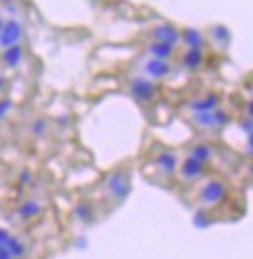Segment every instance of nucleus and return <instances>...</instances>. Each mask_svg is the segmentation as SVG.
Returning a JSON list of instances; mask_svg holds the SVG:
<instances>
[{
  "label": "nucleus",
  "instance_id": "obj_11",
  "mask_svg": "<svg viewBox=\"0 0 253 259\" xmlns=\"http://www.w3.org/2000/svg\"><path fill=\"white\" fill-rule=\"evenodd\" d=\"M155 163L168 176H172L178 170V157H176L174 151H162V153H159L157 159H155Z\"/></svg>",
  "mask_w": 253,
  "mask_h": 259
},
{
  "label": "nucleus",
  "instance_id": "obj_7",
  "mask_svg": "<svg viewBox=\"0 0 253 259\" xmlns=\"http://www.w3.org/2000/svg\"><path fill=\"white\" fill-rule=\"evenodd\" d=\"M151 35L155 41H161V43H168L172 47H176V43L182 41V33L170 24H161L157 27L151 29Z\"/></svg>",
  "mask_w": 253,
  "mask_h": 259
},
{
  "label": "nucleus",
  "instance_id": "obj_20",
  "mask_svg": "<svg viewBox=\"0 0 253 259\" xmlns=\"http://www.w3.org/2000/svg\"><path fill=\"white\" fill-rule=\"evenodd\" d=\"M250 114L253 116V103H250Z\"/></svg>",
  "mask_w": 253,
  "mask_h": 259
},
{
  "label": "nucleus",
  "instance_id": "obj_12",
  "mask_svg": "<svg viewBox=\"0 0 253 259\" xmlns=\"http://www.w3.org/2000/svg\"><path fill=\"white\" fill-rule=\"evenodd\" d=\"M187 157H191V159L207 165L209 161L215 157V151H213V147L209 143H195V145H191L187 149Z\"/></svg>",
  "mask_w": 253,
  "mask_h": 259
},
{
  "label": "nucleus",
  "instance_id": "obj_18",
  "mask_svg": "<svg viewBox=\"0 0 253 259\" xmlns=\"http://www.w3.org/2000/svg\"><path fill=\"white\" fill-rule=\"evenodd\" d=\"M45 130H46V122H45V120H37V122H35V126H33V132H35V136L43 134Z\"/></svg>",
  "mask_w": 253,
  "mask_h": 259
},
{
  "label": "nucleus",
  "instance_id": "obj_15",
  "mask_svg": "<svg viewBox=\"0 0 253 259\" xmlns=\"http://www.w3.org/2000/svg\"><path fill=\"white\" fill-rule=\"evenodd\" d=\"M182 64L187 70H199L203 66V50L197 48H187L182 56Z\"/></svg>",
  "mask_w": 253,
  "mask_h": 259
},
{
  "label": "nucleus",
  "instance_id": "obj_21",
  "mask_svg": "<svg viewBox=\"0 0 253 259\" xmlns=\"http://www.w3.org/2000/svg\"><path fill=\"white\" fill-rule=\"evenodd\" d=\"M2 25H4V20H2V18H0V31H2Z\"/></svg>",
  "mask_w": 253,
  "mask_h": 259
},
{
  "label": "nucleus",
  "instance_id": "obj_2",
  "mask_svg": "<svg viewBox=\"0 0 253 259\" xmlns=\"http://www.w3.org/2000/svg\"><path fill=\"white\" fill-rule=\"evenodd\" d=\"M228 112L220 107L207 111V112H197L195 116L191 118V122L197 126V128H203V130H215V128H224L228 124Z\"/></svg>",
  "mask_w": 253,
  "mask_h": 259
},
{
  "label": "nucleus",
  "instance_id": "obj_5",
  "mask_svg": "<svg viewBox=\"0 0 253 259\" xmlns=\"http://www.w3.org/2000/svg\"><path fill=\"white\" fill-rule=\"evenodd\" d=\"M141 70L145 74V77L153 79V81H161V79H166L170 75V64L168 60H161V58H155V56H149L147 60H143L141 64Z\"/></svg>",
  "mask_w": 253,
  "mask_h": 259
},
{
  "label": "nucleus",
  "instance_id": "obj_9",
  "mask_svg": "<svg viewBox=\"0 0 253 259\" xmlns=\"http://www.w3.org/2000/svg\"><path fill=\"white\" fill-rule=\"evenodd\" d=\"M23 58H25V47H23L22 43H20V45H14V47L4 48V50H2V56H0L2 66H4L6 70L18 68L23 62Z\"/></svg>",
  "mask_w": 253,
  "mask_h": 259
},
{
  "label": "nucleus",
  "instance_id": "obj_6",
  "mask_svg": "<svg viewBox=\"0 0 253 259\" xmlns=\"http://www.w3.org/2000/svg\"><path fill=\"white\" fill-rule=\"evenodd\" d=\"M107 189L110 191V195L114 199H124L130 191V178L126 172H116L112 176H108L107 180Z\"/></svg>",
  "mask_w": 253,
  "mask_h": 259
},
{
  "label": "nucleus",
  "instance_id": "obj_16",
  "mask_svg": "<svg viewBox=\"0 0 253 259\" xmlns=\"http://www.w3.org/2000/svg\"><path fill=\"white\" fill-rule=\"evenodd\" d=\"M182 41H184V45L187 48H197V50H201L203 45H205V39L197 29H184L182 31Z\"/></svg>",
  "mask_w": 253,
  "mask_h": 259
},
{
  "label": "nucleus",
  "instance_id": "obj_17",
  "mask_svg": "<svg viewBox=\"0 0 253 259\" xmlns=\"http://www.w3.org/2000/svg\"><path fill=\"white\" fill-rule=\"evenodd\" d=\"M10 107H12V103L8 99H0V118L10 112Z\"/></svg>",
  "mask_w": 253,
  "mask_h": 259
},
{
  "label": "nucleus",
  "instance_id": "obj_13",
  "mask_svg": "<svg viewBox=\"0 0 253 259\" xmlns=\"http://www.w3.org/2000/svg\"><path fill=\"white\" fill-rule=\"evenodd\" d=\"M147 52H149L151 56H155V58L170 60V58L174 56V52H176V47H172V45H168V43H161V41H153V43H149Z\"/></svg>",
  "mask_w": 253,
  "mask_h": 259
},
{
  "label": "nucleus",
  "instance_id": "obj_4",
  "mask_svg": "<svg viewBox=\"0 0 253 259\" xmlns=\"http://www.w3.org/2000/svg\"><path fill=\"white\" fill-rule=\"evenodd\" d=\"M224 197H226V184L220 182V180H209L199 191V201L207 207L220 203Z\"/></svg>",
  "mask_w": 253,
  "mask_h": 259
},
{
  "label": "nucleus",
  "instance_id": "obj_8",
  "mask_svg": "<svg viewBox=\"0 0 253 259\" xmlns=\"http://www.w3.org/2000/svg\"><path fill=\"white\" fill-rule=\"evenodd\" d=\"M203 176H205V165L191 157H185V161L180 166V178L185 182H195Z\"/></svg>",
  "mask_w": 253,
  "mask_h": 259
},
{
  "label": "nucleus",
  "instance_id": "obj_3",
  "mask_svg": "<svg viewBox=\"0 0 253 259\" xmlns=\"http://www.w3.org/2000/svg\"><path fill=\"white\" fill-rule=\"evenodd\" d=\"M130 93L134 99H138L139 103H151L157 97V85L153 79H149L145 75H138L130 81Z\"/></svg>",
  "mask_w": 253,
  "mask_h": 259
},
{
  "label": "nucleus",
  "instance_id": "obj_1",
  "mask_svg": "<svg viewBox=\"0 0 253 259\" xmlns=\"http://www.w3.org/2000/svg\"><path fill=\"white\" fill-rule=\"evenodd\" d=\"M23 37H25V27L16 16L4 20L2 31H0V48L2 50L8 47H14V45H20Z\"/></svg>",
  "mask_w": 253,
  "mask_h": 259
},
{
  "label": "nucleus",
  "instance_id": "obj_14",
  "mask_svg": "<svg viewBox=\"0 0 253 259\" xmlns=\"http://www.w3.org/2000/svg\"><path fill=\"white\" fill-rule=\"evenodd\" d=\"M41 213H43V203L37 201V199H27V201H23L22 205L18 207V215L22 219H25V221L37 219Z\"/></svg>",
  "mask_w": 253,
  "mask_h": 259
},
{
  "label": "nucleus",
  "instance_id": "obj_19",
  "mask_svg": "<svg viewBox=\"0 0 253 259\" xmlns=\"http://www.w3.org/2000/svg\"><path fill=\"white\" fill-rule=\"evenodd\" d=\"M248 143H250V147H252V149H253V134H252V136H250V142H248Z\"/></svg>",
  "mask_w": 253,
  "mask_h": 259
},
{
  "label": "nucleus",
  "instance_id": "obj_10",
  "mask_svg": "<svg viewBox=\"0 0 253 259\" xmlns=\"http://www.w3.org/2000/svg\"><path fill=\"white\" fill-rule=\"evenodd\" d=\"M220 105V97L215 93H209L205 97H199V99H195V101H191L189 103V111L191 112H207V111H213V109H217Z\"/></svg>",
  "mask_w": 253,
  "mask_h": 259
}]
</instances>
